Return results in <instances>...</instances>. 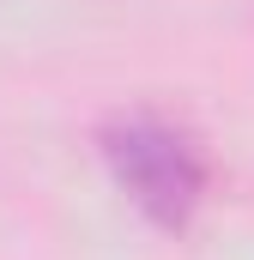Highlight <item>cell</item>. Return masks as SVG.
<instances>
[{
	"label": "cell",
	"instance_id": "cell-1",
	"mask_svg": "<svg viewBox=\"0 0 254 260\" xmlns=\"http://www.w3.org/2000/svg\"><path fill=\"white\" fill-rule=\"evenodd\" d=\"M97 151L121 188L151 224L164 230H188L194 212L206 206V151L182 121L170 115H151V109H133V115H115L109 127L97 133Z\"/></svg>",
	"mask_w": 254,
	"mask_h": 260
}]
</instances>
